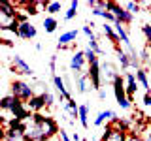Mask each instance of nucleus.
Masks as SVG:
<instances>
[{
  "label": "nucleus",
  "instance_id": "obj_24",
  "mask_svg": "<svg viewBox=\"0 0 151 141\" xmlns=\"http://www.w3.org/2000/svg\"><path fill=\"white\" fill-rule=\"evenodd\" d=\"M89 49H93L96 55H100V53H102V47L98 45V40H96V38H94V40H89Z\"/></svg>",
  "mask_w": 151,
  "mask_h": 141
},
{
  "label": "nucleus",
  "instance_id": "obj_16",
  "mask_svg": "<svg viewBox=\"0 0 151 141\" xmlns=\"http://www.w3.org/2000/svg\"><path fill=\"white\" fill-rule=\"evenodd\" d=\"M76 85H78V92L79 94H85L89 90V75L87 73H81L76 77Z\"/></svg>",
  "mask_w": 151,
  "mask_h": 141
},
{
  "label": "nucleus",
  "instance_id": "obj_26",
  "mask_svg": "<svg viewBox=\"0 0 151 141\" xmlns=\"http://www.w3.org/2000/svg\"><path fill=\"white\" fill-rule=\"evenodd\" d=\"M125 9H127V11H130L132 15H134V13L140 9V4H136V2H127V4H125Z\"/></svg>",
  "mask_w": 151,
  "mask_h": 141
},
{
  "label": "nucleus",
  "instance_id": "obj_33",
  "mask_svg": "<svg viewBox=\"0 0 151 141\" xmlns=\"http://www.w3.org/2000/svg\"><path fill=\"white\" fill-rule=\"evenodd\" d=\"M127 141H144V139H142L138 134H129V139Z\"/></svg>",
  "mask_w": 151,
  "mask_h": 141
},
{
  "label": "nucleus",
  "instance_id": "obj_4",
  "mask_svg": "<svg viewBox=\"0 0 151 141\" xmlns=\"http://www.w3.org/2000/svg\"><path fill=\"white\" fill-rule=\"evenodd\" d=\"M129 139V134L127 130H121V128H113L111 124H106V130H104L100 141H127Z\"/></svg>",
  "mask_w": 151,
  "mask_h": 141
},
{
  "label": "nucleus",
  "instance_id": "obj_9",
  "mask_svg": "<svg viewBox=\"0 0 151 141\" xmlns=\"http://www.w3.org/2000/svg\"><path fill=\"white\" fill-rule=\"evenodd\" d=\"M53 83H55V88L60 94V100H64V102L72 100V94H70L68 88H66V83H64V79L60 77V75H57V73L53 75Z\"/></svg>",
  "mask_w": 151,
  "mask_h": 141
},
{
  "label": "nucleus",
  "instance_id": "obj_27",
  "mask_svg": "<svg viewBox=\"0 0 151 141\" xmlns=\"http://www.w3.org/2000/svg\"><path fill=\"white\" fill-rule=\"evenodd\" d=\"M44 100H45V107H53V103H55V96L51 92H45L44 94Z\"/></svg>",
  "mask_w": 151,
  "mask_h": 141
},
{
  "label": "nucleus",
  "instance_id": "obj_28",
  "mask_svg": "<svg viewBox=\"0 0 151 141\" xmlns=\"http://www.w3.org/2000/svg\"><path fill=\"white\" fill-rule=\"evenodd\" d=\"M81 30H83V34L87 36L89 40H94V32H93V26H91V25H85Z\"/></svg>",
  "mask_w": 151,
  "mask_h": 141
},
{
  "label": "nucleus",
  "instance_id": "obj_11",
  "mask_svg": "<svg viewBox=\"0 0 151 141\" xmlns=\"http://www.w3.org/2000/svg\"><path fill=\"white\" fill-rule=\"evenodd\" d=\"M125 88H127V96L129 100H132V96L138 90V79L134 73H125Z\"/></svg>",
  "mask_w": 151,
  "mask_h": 141
},
{
  "label": "nucleus",
  "instance_id": "obj_13",
  "mask_svg": "<svg viewBox=\"0 0 151 141\" xmlns=\"http://www.w3.org/2000/svg\"><path fill=\"white\" fill-rule=\"evenodd\" d=\"M113 119H117L115 111H111V109H104V111H100V113L96 115V119H94V126H102L106 120H113Z\"/></svg>",
  "mask_w": 151,
  "mask_h": 141
},
{
  "label": "nucleus",
  "instance_id": "obj_20",
  "mask_svg": "<svg viewBox=\"0 0 151 141\" xmlns=\"http://www.w3.org/2000/svg\"><path fill=\"white\" fill-rule=\"evenodd\" d=\"M79 122H81L83 128L89 126V105L87 103H81V105H79Z\"/></svg>",
  "mask_w": 151,
  "mask_h": 141
},
{
  "label": "nucleus",
  "instance_id": "obj_21",
  "mask_svg": "<svg viewBox=\"0 0 151 141\" xmlns=\"http://www.w3.org/2000/svg\"><path fill=\"white\" fill-rule=\"evenodd\" d=\"M57 26H59V23H57L55 17H45L44 19V30L47 32V34H53V32L57 30Z\"/></svg>",
  "mask_w": 151,
  "mask_h": 141
},
{
  "label": "nucleus",
  "instance_id": "obj_35",
  "mask_svg": "<svg viewBox=\"0 0 151 141\" xmlns=\"http://www.w3.org/2000/svg\"><path fill=\"white\" fill-rule=\"evenodd\" d=\"M78 6H79V2H78V0H72V2H70V8L78 9Z\"/></svg>",
  "mask_w": 151,
  "mask_h": 141
},
{
  "label": "nucleus",
  "instance_id": "obj_36",
  "mask_svg": "<svg viewBox=\"0 0 151 141\" xmlns=\"http://www.w3.org/2000/svg\"><path fill=\"white\" fill-rule=\"evenodd\" d=\"M98 94H100V98H102V100L106 98V90H98Z\"/></svg>",
  "mask_w": 151,
  "mask_h": 141
},
{
  "label": "nucleus",
  "instance_id": "obj_32",
  "mask_svg": "<svg viewBox=\"0 0 151 141\" xmlns=\"http://www.w3.org/2000/svg\"><path fill=\"white\" fill-rule=\"evenodd\" d=\"M59 134H60V141H72V137H70V135H68V134H66V132H64V130H60V132H59Z\"/></svg>",
  "mask_w": 151,
  "mask_h": 141
},
{
  "label": "nucleus",
  "instance_id": "obj_14",
  "mask_svg": "<svg viewBox=\"0 0 151 141\" xmlns=\"http://www.w3.org/2000/svg\"><path fill=\"white\" fill-rule=\"evenodd\" d=\"M102 75L106 77V81H111L113 83V79H115L119 73L115 72V66H113L111 62H104L102 64Z\"/></svg>",
  "mask_w": 151,
  "mask_h": 141
},
{
  "label": "nucleus",
  "instance_id": "obj_1",
  "mask_svg": "<svg viewBox=\"0 0 151 141\" xmlns=\"http://www.w3.org/2000/svg\"><path fill=\"white\" fill-rule=\"evenodd\" d=\"M55 134H59V124L42 113H32L30 122H27V130L23 141H49Z\"/></svg>",
  "mask_w": 151,
  "mask_h": 141
},
{
  "label": "nucleus",
  "instance_id": "obj_18",
  "mask_svg": "<svg viewBox=\"0 0 151 141\" xmlns=\"http://www.w3.org/2000/svg\"><path fill=\"white\" fill-rule=\"evenodd\" d=\"M117 58H119V64L123 70H129L130 68V55L125 53L121 47H117Z\"/></svg>",
  "mask_w": 151,
  "mask_h": 141
},
{
  "label": "nucleus",
  "instance_id": "obj_19",
  "mask_svg": "<svg viewBox=\"0 0 151 141\" xmlns=\"http://www.w3.org/2000/svg\"><path fill=\"white\" fill-rule=\"evenodd\" d=\"M17 102H19L17 98L9 94V96H4V98H2V102H0V107H2V111H12L13 105H15Z\"/></svg>",
  "mask_w": 151,
  "mask_h": 141
},
{
  "label": "nucleus",
  "instance_id": "obj_7",
  "mask_svg": "<svg viewBox=\"0 0 151 141\" xmlns=\"http://www.w3.org/2000/svg\"><path fill=\"white\" fill-rule=\"evenodd\" d=\"M87 75H89V81H91L93 88H96V90H102V88H100V83H102V72H100V62H98V60H96L94 64L89 66Z\"/></svg>",
  "mask_w": 151,
  "mask_h": 141
},
{
  "label": "nucleus",
  "instance_id": "obj_31",
  "mask_svg": "<svg viewBox=\"0 0 151 141\" xmlns=\"http://www.w3.org/2000/svg\"><path fill=\"white\" fill-rule=\"evenodd\" d=\"M144 105H145V107H151V92H145V96H144Z\"/></svg>",
  "mask_w": 151,
  "mask_h": 141
},
{
  "label": "nucleus",
  "instance_id": "obj_12",
  "mask_svg": "<svg viewBox=\"0 0 151 141\" xmlns=\"http://www.w3.org/2000/svg\"><path fill=\"white\" fill-rule=\"evenodd\" d=\"M27 107L30 109L32 113H40L42 109L45 107V100H44V94H34L30 100L27 102Z\"/></svg>",
  "mask_w": 151,
  "mask_h": 141
},
{
  "label": "nucleus",
  "instance_id": "obj_23",
  "mask_svg": "<svg viewBox=\"0 0 151 141\" xmlns=\"http://www.w3.org/2000/svg\"><path fill=\"white\" fill-rule=\"evenodd\" d=\"M83 53H85V58H87V62H89V66H91V64H94V62H96V60H98V55L94 53L93 49H89V47H87V49L83 51Z\"/></svg>",
  "mask_w": 151,
  "mask_h": 141
},
{
  "label": "nucleus",
  "instance_id": "obj_6",
  "mask_svg": "<svg viewBox=\"0 0 151 141\" xmlns=\"http://www.w3.org/2000/svg\"><path fill=\"white\" fill-rule=\"evenodd\" d=\"M85 62H87V58H85V53H83V51H78V53L72 55V58H70V70L74 72L76 77H78V75H81L83 68H85Z\"/></svg>",
  "mask_w": 151,
  "mask_h": 141
},
{
  "label": "nucleus",
  "instance_id": "obj_10",
  "mask_svg": "<svg viewBox=\"0 0 151 141\" xmlns=\"http://www.w3.org/2000/svg\"><path fill=\"white\" fill-rule=\"evenodd\" d=\"M19 38H21V40H34L36 38V26L32 25L30 21L21 23V25H19Z\"/></svg>",
  "mask_w": 151,
  "mask_h": 141
},
{
  "label": "nucleus",
  "instance_id": "obj_34",
  "mask_svg": "<svg viewBox=\"0 0 151 141\" xmlns=\"http://www.w3.org/2000/svg\"><path fill=\"white\" fill-rule=\"evenodd\" d=\"M72 141H83V139L79 137V134H76V132H74V134H72Z\"/></svg>",
  "mask_w": 151,
  "mask_h": 141
},
{
  "label": "nucleus",
  "instance_id": "obj_2",
  "mask_svg": "<svg viewBox=\"0 0 151 141\" xmlns=\"http://www.w3.org/2000/svg\"><path fill=\"white\" fill-rule=\"evenodd\" d=\"M113 94H115V100L119 103L121 109H129L130 107V100L129 96H127V88H125V77H121V75H117L115 79H113Z\"/></svg>",
  "mask_w": 151,
  "mask_h": 141
},
{
  "label": "nucleus",
  "instance_id": "obj_37",
  "mask_svg": "<svg viewBox=\"0 0 151 141\" xmlns=\"http://www.w3.org/2000/svg\"><path fill=\"white\" fill-rule=\"evenodd\" d=\"M149 15H151V6H149Z\"/></svg>",
  "mask_w": 151,
  "mask_h": 141
},
{
  "label": "nucleus",
  "instance_id": "obj_17",
  "mask_svg": "<svg viewBox=\"0 0 151 141\" xmlns=\"http://www.w3.org/2000/svg\"><path fill=\"white\" fill-rule=\"evenodd\" d=\"M136 79H138V83L144 87V90L145 92H149L151 90V87H149V77H147V72L145 70H136Z\"/></svg>",
  "mask_w": 151,
  "mask_h": 141
},
{
  "label": "nucleus",
  "instance_id": "obj_30",
  "mask_svg": "<svg viewBox=\"0 0 151 141\" xmlns=\"http://www.w3.org/2000/svg\"><path fill=\"white\" fill-rule=\"evenodd\" d=\"M49 70L53 72V75H55V72H57V55H53L49 58Z\"/></svg>",
  "mask_w": 151,
  "mask_h": 141
},
{
  "label": "nucleus",
  "instance_id": "obj_5",
  "mask_svg": "<svg viewBox=\"0 0 151 141\" xmlns=\"http://www.w3.org/2000/svg\"><path fill=\"white\" fill-rule=\"evenodd\" d=\"M12 72L21 73V75H32V73H34V70H32L30 66L25 62V58H23L21 55H13V60H12Z\"/></svg>",
  "mask_w": 151,
  "mask_h": 141
},
{
  "label": "nucleus",
  "instance_id": "obj_29",
  "mask_svg": "<svg viewBox=\"0 0 151 141\" xmlns=\"http://www.w3.org/2000/svg\"><path fill=\"white\" fill-rule=\"evenodd\" d=\"M76 13H78V9L68 8V9H66V13H64V19H66V21H72V19L76 17Z\"/></svg>",
  "mask_w": 151,
  "mask_h": 141
},
{
  "label": "nucleus",
  "instance_id": "obj_8",
  "mask_svg": "<svg viewBox=\"0 0 151 141\" xmlns=\"http://www.w3.org/2000/svg\"><path fill=\"white\" fill-rule=\"evenodd\" d=\"M76 38H78V30H68L64 34H60V38L57 40V49H64V47H72Z\"/></svg>",
  "mask_w": 151,
  "mask_h": 141
},
{
  "label": "nucleus",
  "instance_id": "obj_3",
  "mask_svg": "<svg viewBox=\"0 0 151 141\" xmlns=\"http://www.w3.org/2000/svg\"><path fill=\"white\" fill-rule=\"evenodd\" d=\"M12 96H15L17 100L27 103L34 96V87H30V85L25 83V81H13L12 83Z\"/></svg>",
  "mask_w": 151,
  "mask_h": 141
},
{
  "label": "nucleus",
  "instance_id": "obj_22",
  "mask_svg": "<svg viewBox=\"0 0 151 141\" xmlns=\"http://www.w3.org/2000/svg\"><path fill=\"white\" fill-rule=\"evenodd\" d=\"M45 11L49 13V17H53L55 13L63 11V2H49V6H47V9H45Z\"/></svg>",
  "mask_w": 151,
  "mask_h": 141
},
{
  "label": "nucleus",
  "instance_id": "obj_15",
  "mask_svg": "<svg viewBox=\"0 0 151 141\" xmlns=\"http://www.w3.org/2000/svg\"><path fill=\"white\" fill-rule=\"evenodd\" d=\"M102 30H104V34L108 36V40L111 41V43H119V36H117V32H115V26H111L110 23H104V26H102Z\"/></svg>",
  "mask_w": 151,
  "mask_h": 141
},
{
  "label": "nucleus",
  "instance_id": "obj_25",
  "mask_svg": "<svg viewBox=\"0 0 151 141\" xmlns=\"http://www.w3.org/2000/svg\"><path fill=\"white\" fill-rule=\"evenodd\" d=\"M142 32H144L145 40H147V43H149V47H151V23H149V25H144V26H142Z\"/></svg>",
  "mask_w": 151,
  "mask_h": 141
}]
</instances>
